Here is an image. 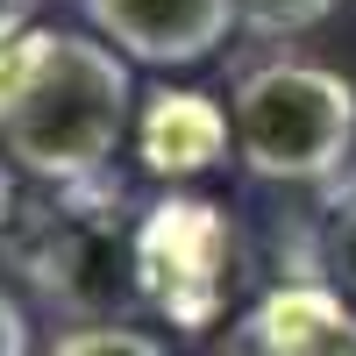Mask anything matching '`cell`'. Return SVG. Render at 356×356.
I'll list each match as a JSON object with an SVG mask.
<instances>
[{"label":"cell","mask_w":356,"mask_h":356,"mask_svg":"<svg viewBox=\"0 0 356 356\" xmlns=\"http://www.w3.org/2000/svg\"><path fill=\"white\" fill-rule=\"evenodd\" d=\"M136 122L129 57L93 29H29L0 43V157L43 186H93Z\"/></svg>","instance_id":"1"},{"label":"cell","mask_w":356,"mask_h":356,"mask_svg":"<svg viewBox=\"0 0 356 356\" xmlns=\"http://www.w3.org/2000/svg\"><path fill=\"white\" fill-rule=\"evenodd\" d=\"M235 157L271 186H328L356 157V86L321 57L250 65L228 93Z\"/></svg>","instance_id":"2"},{"label":"cell","mask_w":356,"mask_h":356,"mask_svg":"<svg viewBox=\"0 0 356 356\" xmlns=\"http://www.w3.org/2000/svg\"><path fill=\"white\" fill-rule=\"evenodd\" d=\"M129 264H136V300L164 314L171 328L207 335L228 307V278H235V228L214 200L193 193H164L136 214L129 228Z\"/></svg>","instance_id":"3"},{"label":"cell","mask_w":356,"mask_h":356,"mask_svg":"<svg viewBox=\"0 0 356 356\" xmlns=\"http://www.w3.org/2000/svg\"><path fill=\"white\" fill-rule=\"evenodd\" d=\"M29 271L50 300H65L86 321H114V307L136 292V264L114 214H79V207L43 228V243H29Z\"/></svg>","instance_id":"4"},{"label":"cell","mask_w":356,"mask_h":356,"mask_svg":"<svg viewBox=\"0 0 356 356\" xmlns=\"http://www.w3.org/2000/svg\"><path fill=\"white\" fill-rule=\"evenodd\" d=\"M93 36L114 43L129 65H157V72H186L207 65L228 29H243L235 0H79Z\"/></svg>","instance_id":"5"},{"label":"cell","mask_w":356,"mask_h":356,"mask_svg":"<svg viewBox=\"0 0 356 356\" xmlns=\"http://www.w3.org/2000/svg\"><path fill=\"white\" fill-rule=\"evenodd\" d=\"M214 356H356V307L321 278L271 285L228 321Z\"/></svg>","instance_id":"6"},{"label":"cell","mask_w":356,"mask_h":356,"mask_svg":"<svg viewBox=\"0 0 356 356\" xmlns=\"http://www.w3.org/2000/svg\"><path fill=\"white\" fill-rule=\"evenodd\" d=\"M235 150V122L214 93H200V86H157V93H143L136 107V157L150 178H200L228 164Z\"/></svg>","instance_id":"7"},{"label":"cell","mask_w":356,"mask_h":356,"mask_svg":"<svg viewBox=\"0 0 356 356\" xmlns=\"http://www.w3.org/2000/svg\"><path fill=\"white\" fill-rule=\"evenodd\" d=\"M43 356H171V342H157L150 328H129V321H79Z\"/></svg>","instance_id":"8"},{"label":"cell","mask_w":356,"mask_h":356,"mask_svg":"<svg viewBox=\"0 0 356 356\" xmlns=\"http://www.w3.org/2000/svg\"><path fill=\"white\" fill-rule=\"evenodd\" d=\"M335 8H342V0H235L243 29H257V36H300V29L328 22Z\"/></svg>","instance_id":"9"},{"label":"cell","mask_w":356,"mask_h":356,"mask_svg":"<svg viewBox=\"0 0 356 356\" xmlns=\"http://www.w3.org/2000/svg\"><path fill=\"white\" fill-rule=\"evenodd\" d=\"M328 278H335L342 300L356 307V200H342L335 221H328Z\"/></svg>","instance_id":"10"},{"label":"cell","mask_w":356,"mask_h":356,"mask_svg":"<svg viewBox=\"0 0 356 356\" xmlns=\"http://www.w3.org/2000/svg\"><path fill=\"white\" fill-rule=\"evenodd\" d=\"M0 356H29V314L8 285H0Z\"/></svg>","instance_id":"11"},{"label":"cell","mask_w":356,"mask_h":356,"mask_svg":"<svg viewBox=\"0 0 356 356\" xmlns=\"http://www.w3.org/2000/svg\"><path fill=\"white\" fill-rule=\"evenodd\" d=\"M36 8H43V0H0V43L29 36V22H36Z\"/></svg>","instance_id":"12"},{"label":"cell","mask_w":356,"mask_h":356,"mask_svg":"<svg viewBox=\"0 0 356 356\" xmlns=\"http://www.w3.org/2000/svg\"><path fill=\"white\" fill-rule=\"evenodd\" d=\"M8 221H15V164L0 157V228H8Z\"/></svg>","instance_id":"13"}]
</instances>
